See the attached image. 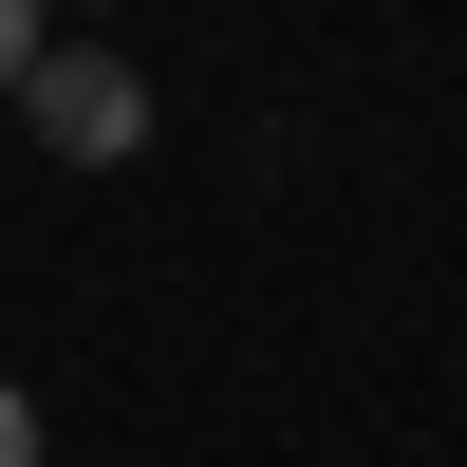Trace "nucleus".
<instances>
[{
    "mask_svg": "<svg viewBox=\"0 0 467 467\" xmlns=\"http://www.w3.org/2000/svg\"><path fill=\"white\" fill-rule=\"evenodd\" d=\"M19 112H37V150H57V169H131V150H150V75L112 57V37H57Z\"/></svg>",
    "mask_w": 467,
    "mask_h": 467,
    "instance_id": "1",
    "label": "nucleus"
},
{
    "mask_svg": "<svg viewBox=\"0 0 467 467\" xmlns=\"http://www.w3.org/2000/svg\"><path fill=\"white\" fill-rule=\"evenodd\" d=\"M37 57H57V19H37V0H0V94H37Z\"/></svg>",
    "mask_w": 467,
    "mask_h": 467,
    "instance_id": "2",
    "label": "nucleus"
},
{
    "mask_svg": "<svg viewBox=\"0 0 467 467\" xmlns=\"http://www.w3.org/2000/svg\"><path fill=\"white\" fill-rule=\"evenodd\" d=\"M0 467H37V411H19V393H0Z\"/></svg>",
    "mask_w": 467,
    "mask_h": 467,
    "instance_id": "3",
    "label": "nucleus"
}]
</instances>
